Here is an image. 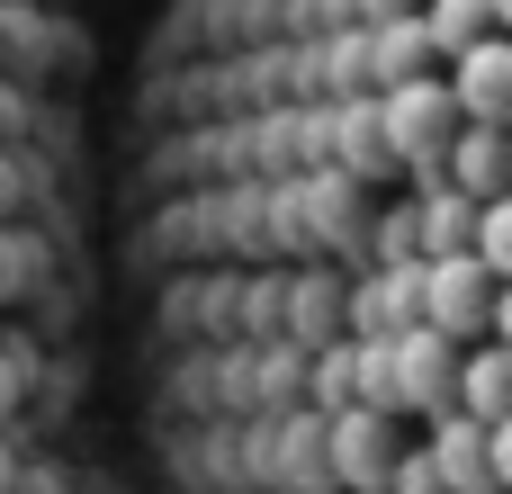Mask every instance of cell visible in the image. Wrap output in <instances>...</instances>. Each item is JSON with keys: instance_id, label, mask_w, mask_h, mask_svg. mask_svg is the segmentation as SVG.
Returning <instances> with one entry per match:
<instances>
[{"instance_id": "obj_8", "label": "cell", "mask_w": 512, "mask_h": 494, "mask_svg": "<svg viewBox=\"0 0 512 494\" xmlns=\"http://www.w3.org/2000/svg\"><path fill=\"white\" fill-rule=\"evenodd\" d=\"M495 135H504V126H477V135H468V153H459L468 198H495Z\"/></svg>"}, {"instance_id": "obj_4", "label": "cell", "mask_w": 512, "mask_h": 494, "mask_svg": "<svg viewBox=\"0 0 512 494\" xmlns=\"http://www.w3.org/2000/svg\"><path fill=\"white\" fill-rule=\"evenodd\" d=\"M495 9H504V0H432V45H441V54H459L468 36H486V27H495Z\"/></svg>"}, {"instance_id": "obj_7", "label": "cell", "mask_w": 512, "mask_h": 494, "mask_svg": "<svg viewBox=\"0 0 512 494\" xmlns=\"http://www.w3.org/2000/svg\"><path fill=\"white\" fill-rule=\"evenodd\" d=\"M423 243H432V252H459V243H468V207H459L450 189L423 207Z\"/></svg>"}, {"instance_id": "obj_1", "label": "cell", "mask_w": 512, "mask_h": 494, "mask_svg": "<svg viewBox=\"0 0 512 494\" xmlns=\"http://www.w3.org/2000/svg\"><path fill=\"white\" fill-rule=\"evenodd\" d=\"M450 99L468 108V126H504V108H512V45L495 36V27L459 45V81H450Z\"/></svg>"}, {"instance_id": "obj_5", "label": "cell", "mask_w": 512, "mask_h": 494, "mask_svg": "<svg viewBox=\"0 0 512 494\" xmlns=\"http://www.w3.org/2000/svg\"><path fill=\"white\" fill-rule=\"evenodd\" d=\"M468 423H504V351L495 342L468 360Z\"/></svg>"}, {"instance_id": "obj_2", "label": "cell", "mask_w": 512, "mask_h": 494, "mask_svg": "<svg viewBox=\"0 0 512 494\" xmlns=\"http://www.w3.org/2000/svg\"><path fill=\"white\" fill-rule=\"evenodd\" d=\"M486 297H495V279H486L468 252H441L432 279H423V306H432L441 333H477V324H486Z\"/></svg>"}, {"instance_id": "obj_3", "label": "cell", "mask_w": 512, "mask_h": 494, "mask_svg": "<svg viewBox=\"0 0 512 494\" xmlns=\"http://www.w3.org/2000/svg\"><path fill=\"white\" fill-rule=\"evenodd\" d=\"M387 117H396V144L423 162L432 144H450V117H459V99H450V90H432V81H405V90L387 99Z\"/></svg>"}, {"instance_id": "obj_6", "label": "cell", "mask_w": 512, "mask_h": 494, "mask_svg": "<svg viewBox=\"0 0 512 494\" xmlns=\"http://www.w3.org/2000/svg\"><path fill=\"white\" fill-rule=\"evenodd\" d=\"M468 234H477V252H468V261H477L486 279H504V261H512V216H504V198H486V216H477Z\"/></svg>"}]
</instances>
